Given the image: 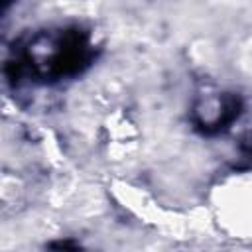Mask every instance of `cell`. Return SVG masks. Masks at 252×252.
I'll list each match as a JSON object with an SVG mask.
<instances>
[{"instance_id": "1", "label": "cell", "mask_w": 252, "mask_h": 252, "mask_svg": "<svg viewBox=\"0 0 252 252\" xmlns=\"http://www.w3.org/2000/svg\"><path fill=\"white\" fill-rule=\"evenodd\" d=\"M49 250L51 252H83L73 240H57V242H51L49 244Z\"/></svg>"}]
</instances>
